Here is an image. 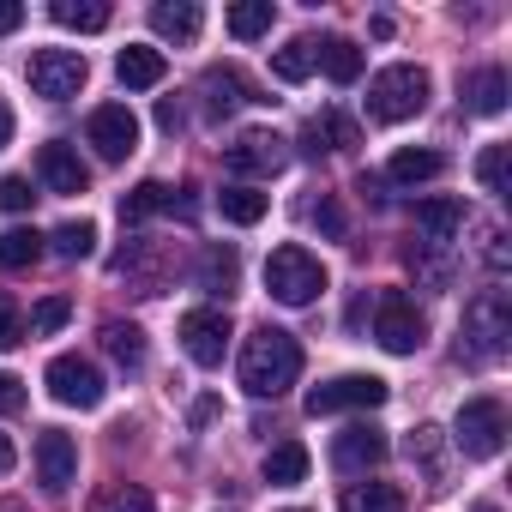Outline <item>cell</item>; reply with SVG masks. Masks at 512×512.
Here are the masks:
<instances>
[{
  "mask_svg": "<svg viewBox=\"0 0 512 512\" xmlns=\"http://www.w3.org/2000/svg\"><path fill=\"white\" fill-rule=\"evenodd\" d=\"M302 374V344L284 326H260L241 344V386L253 398H284Z\"/></svg>",
  "mask_w": 512,
  "mask_h": 512,
  "instance_id": "cell-1",
  "label": "cell"
},
{
  "mask_svg": "<svg viewBox=\"0 0 512 512\" xmlns=\"http://www.w3.org/2000/svg\"><path fill=\"white\" fill-rule=\"evenodd\" d=\"M506 344H512V302H506V290H476V296L464 302L458 362L488 368V362H500V356H506Z\"/></svg>",
  "mask_w": 512,
  "mask_h": 512,
  "instance_id": "cell-2",
  "label": "cell"
},
{
  "mask_svg": "<svg viewBox=\"0 0 512 512\" xmlns=\"http://www.w3.org/2000/svg\"><path fill=\"white\" fill-rule=\"evenodd\" d=\"M266 290L284 308H308L326 290V266L314 260L302 241H284V247H272V260H266Z\"/></svg>",
  "mask_w": 512,
  "mask_h": 512,
  "instance_id": "cell-3",
  "label": "cell"
},
{
  "mask_svg": "<svg viewBox=\"0 0 512 512\" xmlns=\"http://www.w3.org/2000/svg\"><path fill=\"white\" fill-rule=\"evenodd\" d=\"M422 109H428V73H422V67L398 61V67L374 73V85H368V115H374L380 127H398V121H410V115H422Z\"/></svg>",
  "mask_w": 512,
  "mask_h": 512,
  "instance_id": "cell-4",
  "label": "cell"
},
{
  "mask_svg": "<svg viewBox=\"0 0 512 512\" xmlns=\"http://www.w3.org/2000/svg\"><path fill=\"white\" fill-rule=\"evenodd\" d=\"M374 338H380V350H392V356H416L422 338H428V320H422V308H416L410 296L386 290L380 308H374Z\"/></svg>",
  "mask_w": 512,
  "mask_h": 512,
  "instance_id": "cell-5",
  "label": "cell"
},
{
  "mask_svg": "<svg viewBox=\"0 0 512 512\" xmlns=\"http://www.w3.org/2000/svg\"><path fill=\"white\" fill-rule=\"evenodd\" d=\"M169 272H175V247H169V241L139 235V241H127V247L115 253V278H127L139 296H157V290L169 284Z\"/></svg>",
  "mask_w": 512,
  "mask_h": 512,
  "instance_id": "cell-6",
  "label": "cell"
},
{
  "mask_svg": "<svg viewBox=\"0 0 512 512\" xmlns=\"http://www.w3.org/2000/svg\"><path fill=\"white\" fill-rule=\"evenodd\" d=\"M85 79H91V67H85V55H79V49H37V55H31V91H37V97H49V103L79 97V91H85Z\"/></svg>",
  "mask_w": 512,
  "mask_h": 512,
  "instance_id": "cell-7",
  "label": "cell"
},
{
  "mask_svg": "<svg viewBox=\"0 0 512 512\" xmlns=\"http://www.w3.org/2000/svg\"><path fill=\"white\" fill-rule=\"evenodd\" d=\"M386 404V380L374 374H338L326 386L308 392V416H338V410H380Z\"/></svg>",
  "mask_w": 512,
  "mask_h": 512,
  "instance_id": "cell-8",
  "label": "cell"
},
{
  "mask_svg": "<svg viewBox=\"0 0 512 512\" xmlns=\"http://www.w3.org/2000/svg\"><path fill=\"white\" fill-rule=\"evenodd\" d=\"M458 446H464V458H494L506 446V404L500 398H470L458 410Z\"/></svg>",
  "mask_w": 512,
  "mask_h": 512,
  "instance_id": "cell-9",
  "label": "cell"
},
{
  "mask_svg": "<svg viewBox=\"0 0 512 512\" xmlns=\"http://www.w3.org/2000/svg\"><path fill=\"white\" fill-rule=\"evenodd\" d=\"M85 139L97 145V157H103V163H121V157H133V151H139V115H133L127 103H103V109H91Z\"/></svg>",
  "mask_w": 512,
  "mask_h": 512,
  "instance_id": "cell-10",
  "label": "cell"
},
{
  "mask_svg": "<svg viewBox=\"0 0 512 512\" xmlns=\"http://www.w3.org/2000/svg\"><path fill=\"white\" fill-rule=\"evenodd\" d=\"M43 380H49L55 404H67V410H97V404H103V374H97V362H85V356H55Z\"/></svg>",
  "mask_w": 512,
  "mask_h": 512,
  "instance_id": "cell-11",
  "label": "cell"
},
{
  "mask_svg": "<svg viewBox=\"0 0 512 512\" xmlns=\"http://www.w3.org/2000/svg\"><path fill=\"white\" fill-rule=\"evenodd\" d=\"M223 163H229L235 175H278V169L290 163V139L272 133V127H247V133L223 151Z\"/></svg>",
  "mask_w": 512,
  "mask_h": 512,
  "instance_id": "cell-12",
  "label": "cell"
},
{
  "mask_svg": "<svg viewBox=\"0 0 512 512\" xmlns=\"http://www.w3.org/2000/svg\"><path fill=\"white\" fill-rule=\"evenodd\" d=\"M181 350H187L199 368H217L223 350H229V314H223V308H193V314H181Z\"/></svg>",
  "mask_w": 512,
  "mask_h": 512,
  "instance_id": "cell-13",
  "label": "cell"
},
{
  "mask_svg": "<svg viewBox=\"0 0 512 512\" xmlns=\"http://www.w3.org/2000/svg\"><path fill=\"white\" fill-rule=\"evenodd\" d=\"M37 476H43L49 494L73 488V476H79V446H73V434H61V428H43V434H37Z\"/></svg>",
  "mask_w": 512,
  "mask_h": 512,
  "instance_id": "cell-14",
  "label": "cell"
},
{
  "mask_svg": "<svg viewBox=\"0 0 512 512\" xmlns=\"http://www.w3.org/2000/svg\"><path fill=\"white\" fill-rule=\"evenodd\" d=\"M380 458H386V434H380V428H368V422H350V428L332 440V464H338L344 476L374 470Z\"/></svg>",
  "mask_w": 512,
  "mask_h": 512,
  "instance_id": "cell-15",
  "label": "cell"
},
{
  "mask_svg": "<svg viewBox=\"0 0 512 512\" xmlns=\"http://www.w3.org/2000/svg\"><path fill=\"white\" fill-rule=\"evenodd\" d=\"M37 175L49 181V193H85V187H91V169H85L79 151L61 145V139H49V145L37 151Z\"/></svg>",
  "mask_w": 512,
  "mask_h": 512,
  "instance_id": "cell-16",
  "label": "cell"
},
{
  "mask_svg": "<svg viewBox=\"0 0 512 512\" xmlns=\"http://www.w3.org/2000/svg\"><path fill=\"white\" fill-rule=\"evenodd\" d=\"M458 229H464V199H422L416 205V235H422V247H452L458 241Z\"/></svg>",
  "mask_w": 512,
  "mask_h": 512,
  "instance_id": "cell-17",
  "label": "cell"
},
{
  "mask_svg": "<svg viewBox=\"0 0 512 512\" xmlns=\"http://www.w3.org/2000/svg\"><path fill=\"white\" fill-rule=\"evenodd\" d=\"M235 284H241V253L235 247H223V241H211L205 253H199V290L205 296H235Z\"/></svg>",
  "mask_w": 512,
  "mask_h": 512,
  "instance_id": "cell-18",
  "label": "cell"
},
{
  "mask_svg": "<svg viewBox=\"0 0 512 512\" xmlns=\"http://www.w3.org/2000/svg\"><path fill=\"white\" fill-rule=\"evenodd\" d=\"M163 73H169V61H163V49H145V43H127V49L115 55V79H121L127 91H151V85H163Z\"/></svg>",
  "mask_w": 512,
  "mask_h": 512,
  "instance_id": "cell-19",
  "label": "cell"
},
{
  "mask_svg": "<svg viewBox=\"0 0 512 512\" xmlns=\"http://www.w3.org/2000/svg\"><path fill=\"white\" fill-rule=\"evenodd\" d=\"M302 139H308V151H314V157H320V151H350V145H362L356 121H350V115H338V109H320V115L302 127Z\"/></svg>",
  "mask_w": 512,
  "mask_h": 512,
  "instance_id": "cell-20",
  "label": "cell"
},
{
  "mask_svg": "<svg viewBox=\"0 0 512 512\" xmlns=\"http://www.w3.org/2000/svg\"><path fill=\"white\" fill-rule=\"evenodd\" d=\"M157 211H187V199H175V187L163 181H139L133 193H121V223H145Z\"/></svg>",
  "mask_w": 512,
  "mask_h": 512,
  "instance_id": "cell-21",
  "label": "cell"
},
{
  "mask_svg": "<svg viewBox=\"0 0 512 512\" xmlns=\"http://www.w3.org/2000/svg\"><path fill=\"white\" fill-rule=\"evenodd\" d=\"M506 91H512V85H506L500 67H476V73L464 79V109H470V115H500V109H506Z\"/></svg>",
  "mask_w": 512,
  "mask_h": 512,
  "instance_id": "cell-22",
  "label": "cell"
},
{
  "mask_svg": "<svg viewBox=\"0 0 512 512\" xmlns=\"http://www.w3.org/2000/svg\"><path fill=\"white\" fill-rule=\"evenodd\" d=\"M199 25H205V13L193 7V0H175V7H169V0H157V7H151V31L169 37V43H193Z\"/></svg>",
  "mask_w": 512,
  "mask_h": 512,
  "instance_id": "cell-23",
  "label": "cell"
},
{
  "mask_svg": "<svg viewBox=\"0 0 512 512\" xmlns=\"http://www.w3.org/2000/svg\"><path fill=\"white\" fill-rule=\"evenodd\" d=\"M266 205H272V199H266L260 187H247V181H229V187L217 193L223 223H241V229H247V223H260V217H266Z\"/></svg>",
  "mask_w": 512,
  "mask_h": 512,
  "instance_id": "cell-24",
  "label": "cell"
},
{
  "mask_svg": "<svg viewBox=\"0 0 512 512\" xmlns=\"http://www.w3.org/2000/svg\"><path fill=\"white\" fill-rule=\"evenodd\" d=\"M205 97H211V115H229V109L253 103V85L235 67H205Z\"/></svg>",
  "mask_w": 512,
  "mask_h": 512,
  "instance_id": "cell-25",
  "label": "cell"
},
{
  "mask_svg": "<svg viewBox=\"0 0 512 512\" xmlns=\"http://www.w3.org/2000/svg\"><path fill=\"white\" fill-rule=\"evenodd\" d=\"M338 512H404V494L392 482H350L338 494Z\"/></svg>",
  "mask_w": 512,
  "mask_h": 512,
  "instance_id": "cell-26",
  "label": "cell"
},
{
  "mask_svg": "<svg viewBox=\"0 0 512 512\" xmlns=\"http://www.w3.org/2000/svg\"><path fill=\"white\" fill-rule=\"evenodd\" d=\"M314 67H326L338 85H356V79H362V49H356L350 37H326V43L314 49Z\"/></svg>",
  "mask_w": 512,
  "mask_h": 512,
  "instance_id": "cell-27",
  "label": "cell"
},
{
  "mask_svg": "<svg viewBox=\"0 0 512 512\" xmlns=\"http://www.w3.org/2000/svg\"><path fill=\"white\" fill-rule=\"evenodd\" d=\"M302 476H308V446L302 440H284V446L266 452V482L272 488H296Z\"/></svg>",
  "mask_w": 512,
  "mask_h": 512,
  "instance_id": "cell-28",
  "label": "cell"
},
{
  "mask_svg": "<svg viewBox=\"0 0 512 512\" xmlns=\"http://www.w3.org/2000/svg\"><path fill=\"white\" fill-rule=\"evenodd\" d=\"M272 0H235V7H229V37L235 43H253V37H266L272 31Z\"/></svg>",
  "mask_w": 512,
  "mask_h": 512,
  "instance_id": "cell-29",
  "label": "cell"
},
{
  "mask_svg": "<svg viewBox=\"0 0 512 512\" xmlns=\"http://www.w3.org/2000/svg\"><path fill=\"white\" fill-rule=\"evenodd\" d=\"M43 260V235L37 229H7V235H0V266H7V272H25V266H37Z\"/></svg>",
  "mask_w": 512,
  "mask_h": 512,
  "instance_id": "cell-30",
  "label": "cell"
},
{
  "mask_svg": "<svg viewBox=\"0 0 512 512\" xmlns=\"http://www.w3.org/2000/svg\"><path fill=\"white\" fill-rule=\"evenodd\" d=\"M446 169V157L440 151H398L392 163H386V175L398 181V187H416V181H434Z\"/></svg>",
  "mask_w": 512,
  "mask_h": 512,
  "instance_id": "cell-31",
  "label": "cell"
},
{
  "mask_svg": "<svg viewBox=\"0 0 512 512\" xmlns=\"http://www.w3.org/2000/svg\"><path fill=\"white\" fill-rule=\"evenodd\" d=\"M103 350H109L121 368H139V362H145V332L127 326V320H103Z\"/></svg>",
  "mask_w": 512,
  "mask_h": 512,
  "instance_id": "cell-32",
  "label": "cell"
},
{
  "mask_svg": "<svg viewBox=\"0 0 512 512\" xmlns=\"http://www.w3.org/2000/svg\"><path fill=\"white\" fill-rule=\"evenodd\" d=\"M49 19L67 25V31H103L109 25V7H103V0H55Z\"/></svg>",
  "mask_w": 512,
  "mask_h": 512,
  "instance_id": "cell-33",
  "label": "cell"
},
{
  "mask_svg": "<svg viewBox=\"0 0 512 512\" xmlns=\"http://www.w3.org/2000/svg\"><path fill=\"white\" fill-rule=\"evenodd\" d=\"M91 512H157V500H151V488H139V482H109V488L91 500Z\"/></svg>",
  "mask_w": 512,
  "mask_h": 512,
  "instance_id": "cell-34",
  "label": "cell"
},
{
  "mask_svg": "<svg viewBox=\"0 0 512 512\" xmlns=\"http://www.w3.org/2000/svg\"><path fill=\"white\" fill-rule=\"evenodd\" d=\"M272 73H278L284 85H302V79L314 73V43H308V37H296V43H284V49L272 55Z\"/></svg>",
  "mask_w": 512,
  "mask_h": 512,
  "instance_id": "cell-35",
  "label": "cell"
},
{
  "mask_svg": "<svg viewBox=\"0 0 512 512\" xmlns=\"http://www.w3.org/2000/svg\"><path fill=\"white\" fill-rule=\"evenodd\" d=\"M55 253H61V260H91V253H97V223H85V217L61 223L55 229Z\"/></svg>",
  "mask_w": 512,
  "mask_h": 512,
  "instance_id": "cell-36",
  "label": "cell"
},
{
  "mask_svg": "<svg viewBox=\"0 0 512 512\" xmlns=\"http://www.w3.org/2000/svg\"><path fill=\"white\" fill-rule=\"evenodd\" d=\"M506 151H512V145H488V151L476 157V181H482V193H506Z\"/></svg>",
  "mask_w": 512,
  "mask_h": 512,
  "instance_id": "cell-37",
  "label": "cell"
},
{
  "mask_svg": "<svg viewBox=\"0 0 512 512\" xmlns=\"http://www.w3.org/2000/svg\"><path fill=\"white\" fill-rule=\"evenodd\" d=\"M67 320H73V302L67 296H49V302L31 308V332H61Z\"/></svg>",
  "mask_w": 512,
  "mask_h": 512,
  "instance_id": "cell-38",
  "label": "cell"
},
{
  "mask_svg": "<svg viewBox=\"0 0 512 512\" xmlns=\"http://www.w3.org/2000/svg\"><path fill=\"white\" fill-rule=\"evenodd\" d=\"M25 338V320H19V302L7 296V290H0V350H13Z\"/></svg>",
  "mask_w": 512,
  "mask_h": 512,
  "instance_id": "cell-39",
  "label": "cell"
},
{
  "mask_svg": "<svg viewBox=\"0 0 512 512\" xmlns=\"http://www.w3.org/2000/svg\"><path fill=\"white\" fill-rule=\"evenodd\" d=\"M31 181L25 175H7V181H0V211H31Z\"/></svg>",
  "mask_w": 512,
  "mask_h": 512,
  "instance_id": "cell-40",
  "label": "cell"
},
{
  "mask_svg": "<svg viewBox=\"0 0 512 512\" xmlns=\"http://www.w3.org/2000/svg\"><path fill=\"white\" fill-rule=\"evenodd\" d=\"M25 398H31V392H25V380H19V374H0V416H19V410H25Z\"/></svg>",
  "mask_w": 512,
  "mask_h": 512,
  "instance_id": "cell-41",
  "label": "cell"
},
{
  "mask_svg": "<svg viewBox=\"0 0 512 512\" xmlns=\"http://www.w3.org/2000/svg\"><path fill=\"white\" fill-rule=\"evenodd\" d=\"M308 217H314V223H320V235H332V241H338V235H344V205H338V199H320V205H314V211H308Z\"/></svg>",
  "mask_w": 512,
  "mask_h": 512,
  "instance_id": "cell-42",
  "label": "cell"
},
{
  "mask_svg": "<svg viewBox=\"0 0 512 512\" xmlns=\"http://www.w3.org/2000/svg\"><path fill=\"white\" fill-rule=\"evenodd\" d=\"M482 260H488V272H506V229H482Z\"/></svg>",
  "mask_w": 512,
  "mask_h": 512,
  "instance_id": "cell-43",
  "label": "cell"
},
{
  "mask_svg": "<svg viewBox=\"0 0 512 512\" xmlns=\"http://www.w3.org/2000/svg\"><path fill=\"white\" fill-rule=\"evenodd\" d=\"M19 25H25V7H19V0H0V37L19 31Z\"/></svg>",
  "mask_w": 512,
  "mask_h": 512,
  "instance_id": "cell-44",
  "label": "cell"
},
{
  "mask_svg": "<svg viewBox=\"0 0 512 512\" xmlns=\"http://www.w3.org/2000/svg\"><path fill=\"white\" fill-rule=\"evenodd\" d=\"M157 127H163V133H175V127H181V103H169V97H163V103H157Z\"/></svg>",
  "mask_w": 512,
  "mask_h": 512,
  "instance_id": "cell-45",
  "label": "cell"
},
{
  "mask_svg": "<svg viewBox=\"0 0 512 512\" xmlns=\"http://www.w3.org/2000/svg\"><path fill=\"white\" fill-rule=\"evenodd\" d=\"M7 145H13V109L0 103V151H7Z\"/></svg>",
  "mask_w": 512,
  "mask_h": 512,
  "instance_id": "cell-46",
  "label": "cell"
},
{
  "mask_svg": "<svg viewBox=\"0 0 512 512\" xmlns=\"http://www.w3.org/2000/svg\"><path fill=\"white\" fill-rule=\"evenodd\" d=\"M13 464H19V452H13V440H7V434H0V476H7Z\"/></svg>",
  "mask_w": 512,
  "mask_h": 512,
  "instance_id": "cell-47",
  "label": "cell"
},
{
  "mask_svg": "<svg viewBox=\"0 0 512 512\" xmlns=\"http://www.w3.org/2000/svg\"><path fill=\"white\" fill-rule=\"evenodd\" d=\"M476 512H494V506H476Z\"/></svg>",
  "mask_w": 512,
  "mask_h": 512,
  "instance_id": "cell-48",
  "label": "cell"
},
{
  "mask_svg": "<svg viewBox=\"0 0 512 512\" xmlns=\"http://www.w3.org/2000/svg\"><path fill=\"white\" fill-rule=\"evenodd\" d=\"M290 512H302V506H290Z\"/></svg>",
  "mask_w": 512,
  "mask_h": 512,
  "instance_id": "cell-49",
  "label": "cell"
}]
</instances>
